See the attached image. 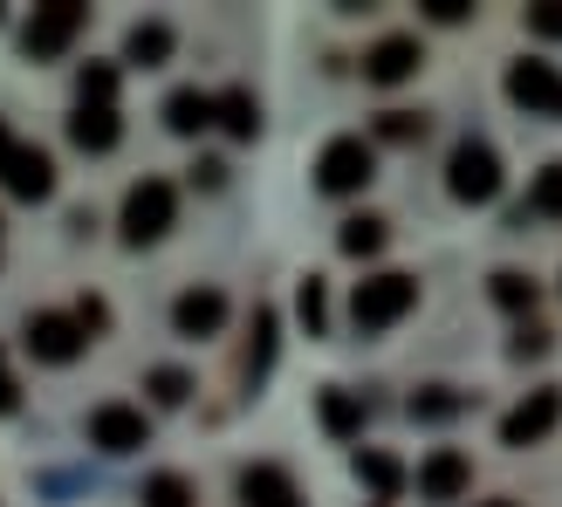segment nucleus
Masks as SVG:
<instances>
[{"mask_svg": "<svg viewBox=\"0 0 562 507\" xmlns=\"http://www.w3.org/2000/svg\"><path fill=\"white\" fill-rule=\"evenodd\" d=\"M426 14H432L439 27H453V21H467L473 8H467V0H426Z\"/></svg>", "mask_w": 562, "mask_h": 507, "instance_id": "nucleus-32", "label": "nucleus"}, {"mask_svg": "<svg viewBox=\"0 0 562 507\" xmlns=\"http://www.w3.org/2000/svg\"><path fill=\"white\" fill-rule=\"evenodd\" d=\"M82 21H90V8H76V0H48V8H35V21L21 27V48L35 55V63H55V55H69V42L82 35Z\"/></svg>", "mask_w": 562, "mask_h": 507, "instance_id": "nucleus-5", "label": "nucleus"}, {"mask_svg": "<svg viewBox=\"0 0 562 507\" xmlns=\"http://www.w3.org/2000/svg\"><path fill=\"white\" fill-rule=\"evenodd\" d=\"M418 35H384L371 55H363V82H378V90H391V82H412L418 76Z\"/></svg>", "mask_w": 562, "mask_h": 507, "instance_id": "nucleus-11", "label": "nucleus"}, {"mask_svg": "<svg viewBox=\"0 0 562 507\" xmlns=\"http://www.w3.org/2000/svg\"><path fill=\"white\" fill-rule=\"evenodd\" d=\"M357 481L378 494V507L384 500H398V487H405V466L391 460V453H357Z\"/></svg>", "mask_w": 562, "mask_h": 507, "instance_id": "nucleus-18", "label": "nucleus"}, {"mask_svg": "<svg viewBox=\"0 0 562 507\" xmlns=\"http://www.w3.org/2000/svg\"><path fill=\"white\" fill-rule=\"evenodd\" d=\"M323 432L329 439H357L363 432V405L350 398V391H336V384L323 391Z\"/></svg>", "mask_w": 562, "mask_h": 507, "instance_id": "nucleus-19", "label": "nucleus"}, {"mask_svg": "<svg viewBox=\"0 0 562 507\" xmlns=\"http://www.w3.org/2000/svg\"><path fill=\"white\" fill-rule=\"evenodd\" d=\"M76 103H90V110H117V69L110 63H90L76 76Z\"/></svg>", "mask_w": 562, "mask_h": 507, "instance_id": "nucleus-22", "label": "nucleus"}, {"mask_svg": "<svg viewBox=\"0 0 562 507\" xmlns=\"http://www.w3.org/2000/svg\"><path fill=\"white\" fill-rule=\"evenodd\" d=\"M117 137H124L117 110H90V103H76V117H69V145H76V151H110Z\"/></svg>", "mask_w": 562, "mask_h": 507, "instance_id": "nucleus-15", "label": "nucleus"}, {"mask_svg": "<svg viewBox=\"0 0 562 507\" xmlns=\"http://www.w3.org/2000/svg\"><path fill=\"white\" fill-rule=\"evenodd\" d=\"M528 213H542V219H562V158L536 172V185H528Z\"/></svg>", "mask_w": 562, "mask_h": 507, "instance_id": "nucleus-23", "label": "nucleus"}, {"mask_svg": "<svg viewBox=\"0 0 562 507\" xmlns=\"http://www.w3.org/2000/svg\"><path fill=\"white\" fill-rule=\"evenodd\" d=\"M528 27H536L542 42H562V0H542V8H528Z\"/></svg>", "mask_w": 562, "mask_h": 507, "instance_id": "nucleus-31", "label": "nucleus"}, {"mask_svg": "<svg viewBox=\"0 0 562 507\" xmlns=\"http://www.w3.org/2000/svg\"><path fill=\"white\" fill-rule=\"evenodd\" d=\"M151 398L158 405H186L192 398V378L186 371H151Z\"/></svg>", "mask_w": 562, "mask_h": 507, "instance_id": "nucleus-30", "label": "nucleus"}, {"mask_svg": "<svg viewBox=\"0 0 562 507\" xmlns=\"http://www.w3.org/2000/svg\"><path fill=\"white\" fill-rule=\"evenodd\" d=\"M295 507H302V500H295Z\"/></svg>", "mask_w": 562, "mask_h": 507, "instance_id": "nucleus-38", "label": "nucleus"}, {"mask_svg": "<svg viewBox=\"0 0 562 507\" xmlns=\"http://www.w3.org/2000/svg\"><path fill=\"white\" fill-rule=\"evenodd\" d=\"M21 405V384L8 378V357H0V412H14Z\"/></svg>", "mask_w": 562, "mask_h": 507, "instance_id": "nucleus-35", "label": "nucleus"}, {"mask_svg": "<svg viewBox=\"0 0 562 507\" xmlns=\"http://www.w3.org/2000/svg\"><path fill=\"white\" fill-rule=\"evenodd\" d=\"M412 302H418V281L398 274V268H384V274H371V281H357V295H350V323H357L363 336H378V329H391V323H405V316H412Z\"/></svg>", "mask_w": 562, "mask_h": 507, "instance_id": "nucleus-1", "label": "nucleus"}, {"mask_svg": "<svg viewBox=\"0 0 562 507\" xmlns=\"http://www.w3.org/2000/svg\"><path fill=\"white\" fill-rule=\"evenodd\" d=\"M206 124H220V97H206V90H172L165 97V131L200 137Z\"/></svg>", "mask_w": 562, "mask_h": 507, "instance_id": "nucleus-14", "label": "nucleus"}, {"mask_svg": "<svg viewBox=\"0 0 562 507\" xmlns=\"http://www.w3.org/2000/svg\"><path fill=\"white\" fill-rule=\"evenodd\" d=\"M172 219H179V185L172 179H137L124 192V240L131 247H151L172 234Z\"/></svg>", "mask_w": 562, "mask_h": 507, "instance_id": "nucleus-3", "label": "nucleus"}, {"mask_svg": "<svg viewBox=\"0 0 562 507\" xmlns=\"http://www.w3.org/2000/svg\"><path fill=\"white\" fill-rule=\"evenodd\" d=\"M220 131H227V137H255V131H261L255 90H227V97H220Z\"/></svg>", "mask_w": 562, "mask_h": 507, "instance_id": "nucleus-20", "label": "nucleus"}, {"mask_svg": "<svg viewBox=\"0 0 562 507\" xmlns=\"http://www.w3.org/2000/svg\"><path fill=\"white\" fill-rule=\"evenodd\" d=\"M378 137H384V145H418V137H426V117H418V110H384Z\"/></svg>", "mask_w": 562, "mask_h": 507, "instance_id": "nucleus-26", "label": "nucleus"}, {"mask_svg": "<svg viewBox=\"0 0 562 507\" xmlns=\"http://www.w3.org/2000/svg\"><path fill=\"white\" fill-rule=\"evenodd\" d=\"M378 179V151L363 145V137H329L323 158H316V185L329 192V200H350V192H363Z\"/></svg>", "mask_w": 562, "mask_h": 507, "instance_id": "nucleus-4", "label": "nucleus"}, {"mask_svg": "<svg viewBox=\"0 0 562 507\" xmlns=\"http://www.w3.org/2000/svg\"><path fill=\"white\" fill-rule=\"evenodd\" d=\"M446 192H453L460 206H487L501 192V151L487 137H460L453 158H446Z\"/></svg>", "mask_w": 562, "mask_h": 507, "instance_id": "nucleus-2", "label": "nucleus"}, {"mask_svg": "<svg viewBox=\"0 0 562 507\" xmlns=\"http://www.w3.org/2000/svg\"><path fill=\"white\" fill-rule=\"evenodd\" d=\"M508 103H521L528 117H555L562 124V69L555 63H536V55L508 63Z\"/></svg>", "mask_w": 562, "mask_h": 507, "instance_id": "nucleus-7", "label": "nucleus"}, {"mask_svg": "<svg viewBox=\"0 0 562 507\" xmlns=\"http://www.w3.org/2000/svg\"><path fill=\"white\" fill-rule=\"evenodd\" d=\"M295 316H302V329H308V336H323V329H329V289H323L316 274L302 281V295H295Z\"/></svg>", "mask_w": 562, "mask_h": 507, "instance_id": "nucleus-24", "label": "nucleus"}, {"mask_svg": "<svg viewBox=\"0 0 562 507\" xmlns=\"http://www.w3.org/2000/svg\"><path fill=\"white\" fill-rule=\"evenodd\" d=\"M21 343H27L35 363H76L82 343H90V329H82L76 316H63V308H35L27 329H21Z\"/></svg>", "mask_w": 562, "mask_h": 507, "instance_id": "nucleus-6", "label": "nucleus"}, {"mask_svg": "<svg viewBox=\"0 0 562 507\" xmlns=\"http://www.w3.org/2000/svg\"><path fill=\"white\" fill-rule=\"evenodd\" d=\"M494 302L521 316V308H536V281H528V274H515V268H501V274H494Z\"/></svg>", "mask_w": 562, "mask_h": 507, "instance_id": "nucleus-27", "label": "nucleus"}, {"mask_svg": "<svg viewBox=\"0 0 562 507\" xmlns=\"http://www.w3.org/2000/svg\"><path fill=\"white\" fill-rule=\"evenodd\" d=\"M76 323H82V329H90V336H97V329L110 323V308H103L97 295H82V302H76Z\"/></svg>", "mask_w": 562, "mask_h": 507, "instance_id": "nucleus-33", "label": "nucleus"}, {"mask_svg": "<svg viewBox=\"0 0 562 507\" xmlns=\"http://www.w3.org/2000/svg\"><path fill=\"white\" fill-rule=\"evenodd\" d=\"M268 357H274V308H255V343H247V363H240V371L261 378Z\"/></svg>", "mask_w": 562, "mask_h": 507, "instance_id": "nucleus-25", "label": "nucleus"}, {"mask_svg": "<svg viewBox=\"0 0 562 507\" xmlns=\"http://www.w3.org/2000/svg\"><path fill=\"white\" fill-rule=\"evenodd\" d=\"M240 500L247 507H295V481L281 466H247L240 473Z\"/></svg>", "mask_w": 562, "mask_h": 507, "instance_id": "nucleus-16", "label": "nucleus"}, {"mask_svg": "<svg viewBox=\"0 0 562 507\" xmlns=\"http://www.w3.org/2000/svg\"><path fill=\"white\" fill-rule=\"evenodd\" d=\"M0 185H8L14 200L35 206V200H48V192H55V158L42 145H14V158L0 165Z\"/></svg>", "mask_w": 562, "mask_h": 507, "instance_id": "nucleus-10", "label": "nucleus"}, {"mask_svg": "<svg viewBox=\"0 0 562 507\" xmlns=\"http://www.w3.org/2000/svg\"><path fill=\"white\" fill-rule=\"evenodd\" d=\"M145 507H192V487L179 481V473H158V481L145 487Z\"/></svg>", "mask_w": 562, "mask_h": 507, "instance_id": "nucleus-29", "label": "nucleus"}, {"mask_svg": "<svg viewBox=\"0 0 562 507\" xmlns=\"http://www.w3.org/2000/svg\"><path fill=\"white\" fill-rule=\"evenodd\" d=\"M90 446H103V453H137V446H151V418L137 405H97L90 412Z\"/></svg>", "mask_w": 562, "mask_h": 507, "instance_id": "nucleus-9", "label": "nucleus"}, {"mask_svg": "<svg viewBox=\"0 0 562 507\" xmlns=\"http://www.w3.org/2000/svg\"><path fill=\"white\" fill-rule=\"evenodd\" d=\"M555 426H562V391L555 384L549 391H528V398L501 418V446H542Z\"/></svg>", "mask_w": 562, "mask_h": 507, "instance_id": "nucleus-8", "label": "nucleus"}, {"mask_svg": "<svg viewBox=\"0 0 562 507\" xmlns=\"http://www.w3.org/2000/svg\"><path fill=\"white\" fill-rule=\"evenodd\" d=\"M549 350V329H521L515 336V357H542Z\"/></svg>", "mask_w": 562, "mask_h": 507, "instance_id": "nucleus-34", "label": "nucleus"}, {"mask_svg": "<svg viewBox=\"0 0 562 507\" xmlns=\"http://www.w3.org/2000/svg\"><path fill=\"white\" fill-rule=\"evenodd\" d=\"M467 398H460V391H446V384H432V391H418V398H412V418H453Z\"/></svg>", "mask_w": 562, "mask_h": 507, "instance_id": "nucleus-28", "label": "nucleus"}, {"mask_svg": "<svg viewBox=\"0 0 562 507\" xmlns=\"http://www.w3.org/2000/svg\"><path fill=\"white\" fill-rule=\"evenodd\" d=\"M481 507H515V500H481Z\"/></svg>", "mask_w": 562, "mask_h": 507, "instance_id": "nucleus-37", "label": "nucleus"}, {"mask_svg": "<svg viewBox=\"0 0 562 507\" xmlns=\"http://www.w3.org/2000/svg\"><path fill=\"white\" fill-rule=\"evenodd\" d=\"M172 329L192 336V343H200V336H220V329H227V295H220V289H186L172 302Z\"/></svg>", "mask_w": 562, "mask_h": 507, "instance_id": "nucleus-12", "label": "nucleus"}, {"mask_svg": "<svg viewBox=\"0 0 562 507\" xmlns=\"http://www.w3.org/2000/svg\"><path fill=\"white\" fill-rule=\"evenodd\" d=\"M467 487H473V460L453 453V446H439V453L418 466V494H426V500H460Z\"/></svg>", "mask_w": 562, "mask_h": 507, "instance_id": "nucleus-13", "label": "nucleus"}, {"mask_svg": "<svg viewBox=\"0 0 562 507\" xmlns=\"http://www.w3.org/2000/svg\"><path fill=\"white\" fill-rule=\"evenodd\" d=\"M336 247H344L350 261H371V254L384 247V219H378V213H357V219H344V234H336Z\"/></svg>", "mask_w": 562, "mask_h": 507, "instance_id": "nucleus-21", "label": "nucleus"}, {"mask_svg": "<svg viewBox=\"0 0 562 507\" xmlns=\"http://www.w3.org/2000/svg\"><path fill=\"white\" fill-rule=\"evenodd\" d=\"M14 158V137H8V124H0V165H8Z\"/></svg>", "mask_w": 562, "mask_h": 507, "instance_id": "nucleus-36", "label": "nucleus"}, {"mask_svg": "<svg viewBox=\"0 0 562 507\" xmlns=\"http://www.w3.org/2000/svg\"><path fill=\"white\" fill-rule=\"evenodd\" d=\"M124 63H137V69L172 63V27H165V21H137L131 42H124Z\"/></svg>", "mask_w": 562, "mask_h": 507, "instance_id": "nucleus-17", "label": "nucleus"}]
</instances>
